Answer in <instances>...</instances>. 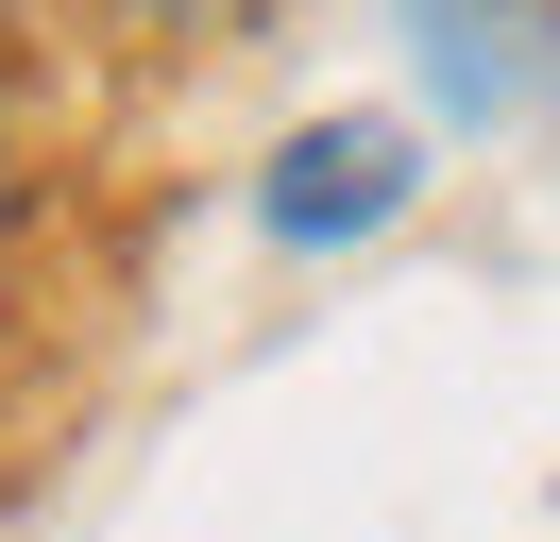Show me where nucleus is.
<instances>
[{
    "mask_svg": "<svg viewBox=\"0 0 560 542\" xmlns=\"http://www.w3.org/2000/svg\"><path fill=\"white\" fill-rule=\"evenodd\" d=\"M408 51H424V85H442V119H526V102L560 85V34L526 17V0H408Z\"/></svg>",
    "mask_w": 560,
    "mask_h": 542,
    "instance_id": "obj_2",
    "label": "nucleus"
},
{
    "mask_svg": "<svg viewBox=\"0 0 560 542\" xmlns=\"http://www.w3.org/2000/svg\"><path fill=\"white\" fill-rule=\"evenodd\" d=\"M0 237H18V68H0Z\"/></svg>",
    "mask_w": 560,
    "mask_h": 542,
    "instance_id": "obj_3",
    "label": "nucleus"
},
{
    "mask_svg": "<svg viewBox=\"0 0 560 542\" xmlns=\"http://www.w3.org/2000/svg\"><path fill=\"white\" fill-rule=\"evenodd\" d=\"M408 203H424V136H408V119H306L272 169H255V237H272V255L390 237Z\"/></svg>",
    "mask_w": 560,
    "mask_h": 542,
    "instance_id": "obj_1",
    "label": "nucleus"
}]
</instances>
